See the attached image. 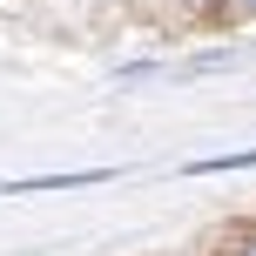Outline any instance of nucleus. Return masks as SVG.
Wrapping results in <instances>:
<instances>
[{"mask_svg": "<svg viewBox=\"0 0 256 256\" xmlns=\"http://www.w3.org/2000/svg\"><path fill=\"white\" fill-rule=\"evenodd\" d=\"M222 168H256V148H243V155H202V162H189V176H222Z\"/></svg>", "mask_w": 256, "mask_h": 256, "instance_id": "nucleus-2", "label": "nucleus"}, {"mask_svg": "<svg viewBox=\"0 0 256 256\" xmlns=\"http://www.w3.org/2000/svg\"><path fill=\"white\" fill-rule=\"evenodd\" d=\"M230 7H236V14H256V0H230Z\"/></svg>", "mask_w": 256, "mask_h": 256, "instance_id": "nucleus-5", "label": "nucleus"}, {"mask_svg": "<svg viewBox=\"0 0 256 256\" xmlns=\"http://www.w3.org/2000/svg\"><path fill=\"white\" fill-rule=\"evenodd\" d=\"M230 256H256V236H243V243H236V250H230Z\"/></svg>", "mask_w": 256, "mask_h": 256, "instance_id": "nucleus-3", "label": "nucleus"}, {"mask_svg": "<svg viewBox=\"0 0 256 256\" xmlns=\"http://www.w3.org/2000/svg\"><path fill=\"white\" fill-rule=\"evenodd\" d=\"M115 168H74V176H20V182H0V196H34V189H88V182H108Z\"/></svg>", "mask_w": 256, "mask_h": 256, "instance_id": "nucleus-1", "label": "nucleus"}, {"mask_svg": "<svg viewBox=\"0 0 256 256\" xmlns=\"http://www.w3.org/2000/svg\"><path fill=\"white\" fill-rule=\"evenodd\" d=\"M182 7H189V14H202V7H216V0H182Z\"/></svg>", "mask_w": 256, "mask_h": 256, "instance_id": "nucleus-4", "label": "nucleus"}]
</instances>
